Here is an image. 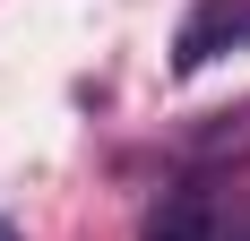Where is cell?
<instances>
[{"instance_id":"obj_3","label":"cell","mask_w":250,"mask_h":241,"mask_svg":"<svg viewBox=\"0 0 250 241\" xmlns=\"http://www.w3.org/2000/svg\"><path fill=\"white\" fill-rule=\"evenodd\" d=\"M0 241H18V233H9V216H0Z\"/></svg>"},{"instance_id":"obj_2","label":"cell","mask_w":250,"mask_h":241,"mask_svg":"<svg viewBox=\"0 0 250 241\" xmlns=\"http://www.w3.org/2000/svg\"><path fill=\"white\" fill-rule=\"evenodd\" d=\"M138 241H216V198H207L199 181L164 190V198L147 207V224H138Z\"/></svg>"},{"instance_id":"obj_1","label":"cell","mask_w":250,"mask_h":241,"mask_svg":"<svg viewBox=\"0 0 250 241\" xmlns=\"http://www.w3.org/2000/svg\"><path fill=\"white\" fill-rule=\"evenodd\" d=\"M233 43H250V0H199V9L181 18V35H173V69L190 78V69H207V60L233 52Z\"/></svg>"}]
</instances>
